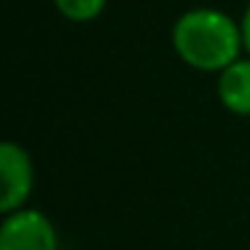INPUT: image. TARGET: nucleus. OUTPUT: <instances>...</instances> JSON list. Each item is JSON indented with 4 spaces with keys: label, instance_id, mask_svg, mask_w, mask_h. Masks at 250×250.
Wrapping results in <instances>:
<instances>
[{
    "label": "nucleus",
    "instance_id": "obj_3",
    "mask_svg": "<svg viewBox=\"0 0 250 250\" xmlns=\"http://www.w3.org/2000/svg\"><path fill=\"white\" fill-rule=\"evenodd\" d=\"M35 188V164L22 143H0V212L27 207Z\"/></svg>",
    "mask_w": 250,
    "mask_h": 250
},
{
    "label": "nucleus",
    "instance_id": "obj_4",
    "mask_svg": "<svg viewBox=\"0 0 250 250\" xmlns=\"http://www.w3.org/2000/svg\"><path fill=\"white\" fill-rule=\"evenodd\" d=\"M218 103L229 110L231 116L248 119L250 116V57L242 54L234 60L229 67L218 73L215 81Z\"/></svg>",
    "mask_w": 250,
    "mask_h": 250
},
{
    "label": "nucleus",
    "instance_id": "obj_6",
    "mask_svg": "<svg viewBox=\"0 0 250 250\" xmlns=\"http://www.w3.org/2000/svg\"><path fill=\"white\" fill-rule=\"evenodd\" d=\"M239 27H242V43H245V54L250 57V3L245 6L242 17H239Z\"/></svg>",
    "mask_w": 250,
    "mask_h": 250
},
{
    "label": "nucleus",
    "instance_id": "obj_1",
    "mask_svg": "<svg viewBox=\"0 0 250 250\" xmlns=\"http://www.w3.org/2000/svg\"><path fill=\"white\" fill-rule=\"evenodd\" d=\"M172 49L191 70L218 76L245 54L239 19L210 6L188 8L172 22Z\"/></svg>",
    "mask_w": 250,
    "mask_h": 250
},
{
    "label": "nucleus",
    "instance_id": "obj_2",
    "mask_svg": "<svg viewBox=\"0 0 250 250\" xmlns=\"http://www.w3.org/2000/svg\"><path fill=\"white\" fill-rule=\"evenodd\" d=\"M0 250H60V231L46 212L19 207L0 221Z\"/></svg>",
    "mask_w": 250,
    "mask_h": 250
},
{
    "label": "nucleus",
    "instance_id": "obj_5",
    "mask_svg": "<svg viewBox=\"0 0 250 250\" xmlns=\"http://www.w3.org/2000/svg\"><path fill=\"white\" fill-rule=\"evenodd\" d=\"M62 19L76 24H86L103 17V11L108 8V0H51Z\"/></svg>",
    "mask_w": 250,
    "mask_h": 250
}]
</instances>
